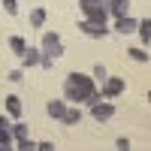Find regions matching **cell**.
<instances>
[{
    "mask_svg": "<svg viewBox=\"0 0 151 151\" xmlns=\"http://www.w3.org/2000/svg\"><path fill=\"white\" fill-rule=\"evenodd\" d=\"M97 91L91 76H82V73H70L67 82H64V100L70 103H88V97Z\"/></svg>",
    "mask_w": 151,
    "mask_h": 151,
    "instance_id": "6da1fadb",
    "label": "cell"
},
{
    "mask_svg": "<svg viewBox=\"0 0 151 151\" xmlns=\"http://www.w3.org/2000/svg\"><path fill=\"white\" fill-rule=\"evenodd\" d=\"M60 55H64V42H60V36H58L55 30L42 33V45H40V67L52 70L55 58H60Z\"/></svg>",
    "mask_w": 151,
    "mask_h": 151,
    "instance_id": "7a4b0ae2",
    "label": "cell"
},
{
    "mask_svg": "<svg viewBox=\"0 0 151 151\" xmlns=\"http://www.w3.org/2000/svg\"><path fill=\"white\" fill-rule=\"evenodd\" d=\"M79 6L85 12V18L88 21H94V24H106V15H109V0H79Z\"/></svg>",
    "mask_w": 151,
    "mask_h": 151,
    "instance_id": "3957f363",
    "label": "cell"
},
{
    "mask_svg": "<svg viewBox=\"0 0 151 151\" xmlns=\"http://www.w3.org/2000/svg\"><path fill=\"white\" fill-rule=\"evenodd\" d=\"M91 115H94V121H109L112 115H115V106L100 100V103H94V106H91Z\"/></svg>",
    "mask_w": 151,
    "mask_h": 151,
    "instance_id": "277c9868",
    "label": "cell"
},
{
    "mask_svg": "<svg viewBox=\"0 0 151 151\" xmlns=\"http://www.w3.org/2000/svg\"><path fill=\"white\" fill-rule=\"evenodd\" d=\"M103 97H121L124 94V82L121 79H112V76H106V82H103V91H100Z\"/></svg>",
    "mask_w": 151,
    "mask_h": 151,
    "instance_id": "5b68a950",
    "label": "cell"
},
{
    "mask_svg": "<svg viewBox=\"0 0 151 151\" xmlns=\"http://www.w3.org/2000/svg\"><path fill=\"white\" fill-rule=\"evenodd\" d=\"M79 30H82L85 36H97V40H103V36L109 33L103 24H94V21H88V18H85V21H79Z\"/></svg>",
    "mask_w": 151,
    "mask_h": 151,
    "instance_id": "8992f818",
    "label": "cell"
},
{
    "mask_svg": "<svg viewBox=\"0 0 151 151\" xmlns=\"http://www.w3.org/2000/svg\"><path fill=\"white\" fill-rule=\"evenodd\" d=\"M136 18H130V15H121V18H115V33H133L136 30Z\"/></svg>",
    "mask_w": 151,
    "mask_h": 151,
    "instance_id": "52a82bcc",
    "label": "cell"
},
{
    "mask_svg": "<svg viewBox=\"0 0 151 151\" xmlns=\"http://www.w3.org/2000/svg\"><path fill=\"white\" fill-rule=\"evenodd\" d=\"M0 148H12V124L0 118Z\"/></svg>",
    "mask_w": 151,
    "mask_h": 151,
    "instance_id": "ba28073f",
    "label": "cell"
},
{
    "mask_svg": "<svg viewBox=\"0 0 151 151\" xmlns=\"http://www.w3.org/2000/svg\"><path fill=\"white\" fill-rule=\"evenodd\" d=\"M115 18H121V15H127L130 12V0H109V6H106Z\"/></svg>",
    "mask_w": 151,
    "mask_h": 151,
    "instance_id": "9c48e42d",
    "label": "cell"
},
{
    "mask_svg": "<svg viewBox=\"0 0 151 151\" xmlns=\"http://www.w3.org/2000/svg\"><path fill=\"white\" fill-rule=\"evenodd\" d=\"M6 112H9V118H15V121L21 118V100H18L15 94L6 97Z\"/></svg>",
    "mask_w": 151,
    "mask_h": 151,
    "instance_id": "30bf717a",
    "label": "cell"
},
{
    "mask_svg": "<svg viewBox=\"0 0 151 151\" xmlns=\"http://www.w3.org/2000/svg\"><path fill=\"white\" fill-rule=\"evenodd\" d=\"M21 60H24V67H36L40 64V48H24V55H21Z\"/></svg>",
    "mask_w": 151,
    "mask_h": 151,
    "instance_id": "8fae6325",
    "label": "cell"
},
{
    "mask_svg": "<svg viewBox=\"0 0 151 151\" xmlns=\"http://www.w3.org/2000/svg\"><path fill=\"white\" fill-rule=\"evenodd\" d=\"M64 112H67V103H64V100H52V103H48V115H52V118H64Z\"/></svg>",
    "mask_w": 151,
    "mask_h": 151,
    "instance_id": "7c38bea8",
    "label": "cell"
},
{
    "mask_svg": "<svg viewBox=\"0 0 151 151\" xmlns=\"http://www.w3.org/2000/svg\"><path fill=\"white\" fill-rule=\"evenodd\" d=\"M136 33L142 36V42H145V48H148V42H151V21H148V18L139 21V24H136Z\"/></svg>",
    "mask_w": 151,
    "mask_h": 151,
    "instance_id": "4fadbf2b",
    "label": "cell"
},
{
    "mask_svg": "<svg viewBox=\"0 0 151 151\" xmlns=\"http://www.w3.org/2000/svg\"><path fill=\"white\" fill-rule=\"evenodd\" d=\"M9 48H12V52H15L18 58H21V55H24V48H27V42H24L21 36H9Z\"/></svg>",
    "mask_w": 151,
    "mask_h": 151,
    "instance_id": "5bb4252c",
    "label": "cell"
},
{
    "mask_svg": "<svg viewBox=\"0 0 151 151\" xmlns=\"http://www.w3.org/2000/svg\"><path fill=\"white\" fill-rule=\"evenodd\" d=\"M60 121H64V124H70V127H73V124H79V121H82V112H79V109H67V112H64V118H60Z\"/></svg>",
    "mask_w": 151,
    "mask_h": 151,
    "instance_id": "9a60e30c",
    "label": "cell"
},
{
    "mask_svg": "<svg viewBox=\"0 0 151 151\" xmlns=\"http://www.w3.org/2000/svg\"><path fill=\"white\" fill-rule=\"evenodd\" d=\"M12 139H18V142H21V139H27V124H21V121H18V124H12Z\"/></svg>",
    "mask_w": 151,
    "mask_h": 151,
    "instance_id": "2e32d148",
    "label": "cell"
},
{
    "mask_svg": "<svg viewBox=\"0 0 151 151\" xmlns=\"http://www.w3.org/2000/svg\"><path fill=\"white\" fill-rule=\"evenodd\" d=\"M30 24H33V27H42V24H45V9H33L30 12Z\"/></svg>",
    "mask_w": 151,
    "mask_h": 151,
    "instance_id": "e0dca14e",
    "label": "cell"
},
{
    "mask_svg": "<svg viewBox=\"0 0 151 151\" xmlns=\"http://www.w3.org/2000/svg\"><path fill=\"white\" fill-rule=\"evenodd\" d=\"M3 12L6 15H18V0H3Z\"/></svg>",
    "mask_w": 151,
    "mask_h": 151,
    "instance_id": "ac0fdd59",
    "label": "cell"
},
{
    "mask_svg": "<svg viewBox=\"0 0 151 151\" xmlns=\"http://www.w3.org/2000/svg\"><path fill=\"white\" fill-rule=\"evenodd\" d=\"M130 58H133V60H142V64H148V52H142V48H130Z\"/></svg>",
    "mask_w": 151,
    "mask_h": 151,
    "instance_id": "d6986e66",
    "label": "cell"
},
{
    "mask_svg": "<svg viewBox=\"0 0 151 151\" xmlns=\"http://www.w3.org/2000/svg\"><path fill=\"white\" fill-rule=\"evenodd\" d=\"M115 148H118V151H130V139H127V136H118V139H115Z\"/></svg>",
    "mask_w": 151,
    "mask_h": 151,
    "instance_id": "ffe728a7",
    "label": "cell"
},
{
    "mask_svg": "<svg viewBox=\"0 0 151 151\" xmlns=\"http://www.w3.org/2000/svg\"><path fill=\"white\" fill-rule=\"evenodd\" d=\"M94 76H97V82H106V76H109V73H106L103 64H97V67H94Z\"/></svg>",
    "mask_w": 151,
    "mask_h": 151,
    "instance_id": "44dd1931",
    "label": "cell"
},
{
    "mask_svg": "<svg viewBox=\"0 0 151 151\" xmlns=\"http://www.w3.org/2000/svg\"><path fill=\"white\" fill-rule=\"evenodd\" d=\"M15 148H21V151H30V148H36V142H30V139H21Z\"/></svg>",
    "mask_w": 151,
    "mask_h": 151,
    "instance_id": "7402d4cb",
    "label": "cell"
},
{
    "mask_svg": "<svg viewBox=\"0 0 151 151\" xmlns=\"http://www.w3.org/2000/svg\"><path fill=\"white\" fill-rule=\"evenodd\" d=\"M36 148H40V151H52L55 145H52V142H48V139H45V142H36Z\"/></svg>",
    "mask_w": 151,
    "mask_h": 151,
    "instance_id": "603a6c76",
    "label": "cell"
}]
</instances>
